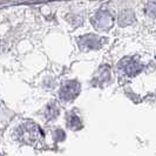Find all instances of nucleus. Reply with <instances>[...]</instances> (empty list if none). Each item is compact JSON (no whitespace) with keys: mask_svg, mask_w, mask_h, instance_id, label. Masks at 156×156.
<instances>
[{"mask_svg":"<svg viewBox=\"0 0 156 156\" xmlns=\"http://www.w3.org/2000/svg\"><path fill=\"white\" fill-rule=\"evenodd\" d=\"M58 114H59V109H58V107L55 106L54 103H51V105H48L46 108V119L48 120H53L55 117L58 116Z\"/></svg>","mask_w":156,"mask_h":156,"instance_id":"nucleus-6","label":"nucleus"},{"mask_svg":"<svg viewBox=\"0 0 156 156\" xmlns=\"http://www.w3.org/2000/svg\"><path fill=\"white\" fill-rule=\"evenodd\" d=\"M66 120H67V126L69 127L70 129H73V130H78V129H80V128L82 127V123H81L80 117H79L74 112L68 113Z\"/></svg>","mask_w":156,"mask_h":156,"instance_id":"nucleus-4","label":"nucleus"},{"mask_svg":"<svg viewBox=\"0 0 156 156\" xmlns=\"http://www.w3.org/2000/svg\"><path fill=\"white\" fill-rule=\"evenodd\" d=\"M14 135L20 143L33 146L39 141V139L44 134L37 123H34L32 121H27V122H23L16 127Z\"/></svg>","mask_w":156,"mask_h":156,"instance_id":"nucleus-1","label":"nucleus"},{"mask_svg":"<svg viewBox=\"0 0 156 156\" xmlns=\"http://www.w3.org/2000/svg\"><path fill=\"white\" fill-rule=\"evenodd\" d=\"M80 93V83L78 81H67L62 85V87L60 88V92H59V95H60V99L62 101H72L74 100L76 96Z\"/></svg>","mask_w":156,"mask_h":156,"instance_id":"nucleus-2","label":"nucleus"},{"mask_svg":"<svg viewBox=\"0 0 156 156\" xmlns=\"http://www.w3.org/2000/svg\"><path fill=\"white\" fill-rule=\"evenodd\" d=\"M0 156H2V155H1V154H0Z\"/></svg>","mask_w":156,"mask_h":156,"instance_id":"nucleus-7","label":"nucleus"},{"mask_svg":"<svg viewBox=\"0 0 156 156\" xmlns=\"http://www.w3.org/2000/svg\"><path fill=\"white\" fill-rule=\"evenodd\" d=\"M120 67L128 75H135L141 70V66L139 65V62L135 61L134 59H130V58L123 59L120 63Z\"/></svg>","mask_w":156,"mask_h":156,"instance_id":"nucleus-3","label":"nucleus"},{"mask_svg":"<svg viewBox=\"0 0 156 156\" xmlns=\"http://www.w3.org/2000/svg\"><path fill=\"white\" fill-rule=\"evenodd\" d=\"M93 42L94 44H98L99 42V39L96 37H94V35H86V37H83V38H81V39L79 40L80 46H81V48H83V49H94V48H96L93 45Z\"/></svg>","mask_w":156,"mask_h":156,"instance_id":"nucleus-5","label":"nucleus"}]
</instances>
